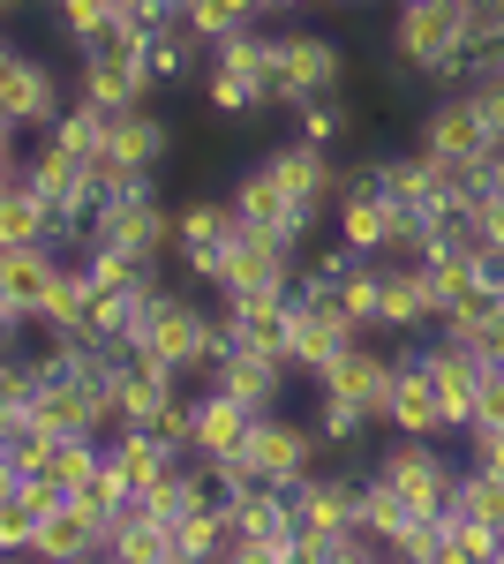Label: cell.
I'll return each mask as SVG.
<instances>
[{"instance_id": "1", "label": "cell", "mask_w": 504, "mask_h": 564, "mask_svg": "<svg viewBox=\"0 0 504 564\" xmlns=\"http://www.w3.org/2000/svg\"><path fill=\"white\" fill-rule=\"evenodd\" d=\"M384 53L399 76L444 90L467 76V8L460 0H392V31H384Z\"/></svg>"}, {"instance_id": "2", "label": "cell", "mask_w": 504, "mask_h": 564, "mask_svg": "<svg viewBox=\"0 0 504 564\" xmlns=\"http://www.w3.org/2000/svg\"><path fill=\"white\" fill-rule=\"evenodd\" d=\"M143 354H159L181 384H204L211 361L226 354V316L218 308H204V294L196 286H167L159 302H151V316H143Z\"/></svg>"}, {"instance_id": "3", "label": "cell", "mask_w": 504, "mask_h": 564, "mask_svg": "<svg viewBox=\"0 0 504 564\" xmlns=\"http://www.w3.org/2000/svg\"><path fill=\"white\" fill-rule=\"evenodd\" d=\"M362 467L377 481H392L407 497V512H452V489H460V459H444V436H392L384 430Z\"/></svg>"}, {"instance_id": "4", "label": "cell", "mask_w": 504, "mask_h": 564, "mask_svg": "<svg viewBox=\"0 0 504 564\" xmlns=\"http://www.w3.org/2000/svg\"><path fill=\"white\" fill-rule=\"evenodd\" d=\"M346 76H354L346 39L317 31V23H287L279 31V68L264 76V113H294L309 90H339Z\"/></svg>"}, {"instance_id": "5", "label": "cell", "mask_w": 504, "mask_h": 564, "mask_svg": "<svg viewBox=\"0 0 504 564\" xmlns=\"http://www.w3.org/2000/svg\"><path fill=\"white\" fill-rule=\"evenodd\" d=\"M294 263H301V249L287 234L234 218V234L218 241V263H211L204 294L211 302H226V294H287V286H294Z\"/></svg>"}, {"instance_id": "6", "label": "cell", "mask_w": 504, "mask_h": 564, "mask_svg": "<svg viewBox=\"0 0 504 564\" xmlns=\"http://www.w3.org/2000/svg\"><path fill=\"white\" fill-rule=\"evenodd\" d=\"M90 241H121L143 263H173V204L159 196V181H136L121 196L90 204Z\"/></svg>"}, {"instance_id": "7", "label": "cell", "mask_w": 504, "mask_h": 564, "mask_svg": "<svg viewBox=\"0 0 504 564\" xmlns=\"http://www.w3.org/2000/svg\"><path fill=\"white\" fill-rule=\"evenodd\" d=\"M354 339H362V324H354L332 294H287V369H294L301 384H309L317 369H332Z\"/></svg>"}, {"instance_id": "8", "label": "cell", "mask_w": 504, "mask_h": 564, "mask_svg": "<svg viewBox=\"0 0 504 564\" xmlns=\"http://www.w3.org/2000/svg\"><path fill=\"white\" fill-rule=\"evenodd\" d=\"M249 467L264 481H279V489H294L301 475H317L332 452H324V436L309 430V414H287V406H271V414H256V430H249Z\"/></svg>"}, {"instance_id": "9", "label": "cell", "mask_w": 504, "mask_h": 564, "mask_svg": "<svg viewBox=\"0 0 504 564\" xmlns=\"http://www.w3.org/2000/svg\"><path fill=\"white\" fill-rule=\"evenodd\" d=\"M264 166L279 174V188L294 196L301 212H324V218H332L339 188H346V159H339V151L309 143V135H279V143H264Z\"/></svg>"}, {"instance_id": "10", "label": "cell", "mask_w": 504, "mask_h": 564, "mask_svg": "<svg viewBox=\"0 0 504 564\" xmlns=\"http://www.w3.org/2000/svg\"><path fill=\"white\" fill-rule=\"evenodd\" d=\"M377 422L392 436H444V399H437V377H429L415 339H399V354H392V384H384Z\"/></svg>"}, {"instance_id": "11", "label": "cell", "mask_w": 504, "mask_h": 564, "mask_svg": "<svg viewBox=\"0 0 504 564\" xmlns=\"http://www.w3.org/2000/svg\"><path fill=\"white\" fill-rule=\"evenodd\" d=\"M68 98H76L68 68H53L45 53H23V61L0 76V113H8V129H23V135H45L53 121H61Z\"/></svg>"}, {"instance_id": "12", "label": "cell", "mask_w": 504, "mask_h": 564, "mask_svg": "<svg viewBox=\"0 0 504 564\" xmlns=\"http://www.w3.org/2000/svg\"><path fill=\"white\" fill-rule=\"evenodd\" d=\"M234 218H242L234 196H211V188L173 204V263H181L189 286H211V263H218V241L234 234Z\"/></svg>"}, {"instance_id": "13", "label": "cell", "mask_w": 504, "mask_h": 564, "mask_svg": "<svg viewBox=\"0 0 504 564\" xmlns=\"http://www.w3.org/2000/svg\"><path fill=\"white\" fill-rule=\"evenodd\" d=\"M415 143L437 151V159H452V166L490 159V129H482V113H474V98H467L460 84L429 90V106H421V121H415Z\"/></svg>"}, {"instance_id": "14", "label": "cell", "mask_w": 504, "mask_h": 564, "mask_svg": "<svg viewBox=\"0 0 504 564\" xmlns=\"http://www.w3.org/2000/svg\"><path fill=\"white\" fill-rule=\"evenodd\" d=\"M384 263V294H377V324L384 339H421L437 332V302H429V279H421V257H377Z\"/></svg>"}, {"instance_id": "15", "label": "cell", "mask_w": 504, "mask_h": 564, "mask_svg": "<svg viewBox=\"0 0 504 564\" xmlns=\"http://www.w3.org/2000/svg\"><path fill=\"white\" fill-rule=\"evenodd\" d=\"M68 84H76V98L106 106V113H128V106H151V98H159L151 68H143V61H128V53H76Z\"/></svg>"}, {"instance_id": "16", "label": "cell", "mask_w": 504, "mask_h": 564, "mask_svg": "<svg viewBox=\"0 0 504 564\" xmlns=\"http://www.w3.org/2000/svg\"><path fill=\"white\" fill-rule=\"evenodd\" d=\"M98 527H106V512L90 505V489H68V497H61V505L39 520L31 557H45V564H84V557H98Z\"/></svg>"}, {"instance_id": "17", "label": "cell", "mask_w": 504, "mask_h": 564, "mask_svg": "<svg viewBox=\"0 0 504 564\" xmlns=\"http://www.w3.org/2000/svg\"><path fill=\"white\" fill-rule=\"evenodd\" d=\"M211 391H234L242 406H256V414H271L279 399H287V384H294V369L287 361H271V354H256V347H226L218 361H211Z\"/></svg>"}, {"instance_id": "18", "label": "cell", "mask_w": 504, "mask_h": 564, "mask_svg": "<svg viewBox=\"0 0 504 564\" xmlns=\"http://www.w3.org/2000/svg\"><path fill=\"white\" fill-rule=\"evenodd\" d=\"M106 151L121 166H136V174H167L173 166V121L159 106H128V113H114V129H106Z\"/></svg>"}, {"instance_id": "19", "label": "cell", "mask_w": 504, "mask_h": 564, "mask_svg": "<svg viewBox=\"0 0 504 564\" xmlns=\"http://www.w3.org/2000/svg\"><path fill=\"white\" fill-rule=\"evenodd\" d=\"M332 241H346L354 257H392V196L384 188H339Z\"/></svg>"}, {"instance_id": "20", "label": "cell", "mask_w": 504, "mask_h": 564, "mask_svg": "<svg viewBox=\"0 0 504 564\" xmlns=\"http://www.w3.org/2000/svg\"><path fill=\"white\" fill-rule=\"evenodd\" d=\"M31 188L45 196V212H90V204H98V196H90V181H84V159H76V151H61L53 135L31 143Z\"/></svg>"}, {"instance_id": "21", "label": "cell", "mask_w": 504, "mask_h": 564, "mask_svg": "<svg viewBox=\"0 0 504 564\" xmlns=\"http://www.w3.org/2000/svg\"><path fill=\"white\" fill-rule=\"evenodd\" d=\"M173 459H181V452H173V444H167L159 430H114V436H106V467H114V475L128 481V497L159 489Z\"/></svg>"}, {"instance_id": "22", "label": "cell", "mask_w": 504, "mask_h": 564, "mask_svg": "<svg viewBox=\"0 0 504 564\" xmlns=\"http://www.w3.org/2000/svg\"><path fill=\"white\" fill-rule=\"evenodd\" d=\"M90 302H98V286H90L84 263H61V279L45 286L39 316H31V332L39 339H61V332H90Z\"/></svg>"}, {"instance_id": "23", "label": "cell", "mask_w": 504, "mask_h": 564, "mask_svg": "<svg viewBox=\"0 0 504 564\" xmlns=\"http://www.w3.org/2000/svg\"><path fill=\"white\" fill-rule=\"evenodd\" d=\"M204 53H211V45L196 39L181 15H173L167 31H151V45H143V68H151V84H159V90H189L196 76H204Z\"/></svg>"}, {"instance_id": "24", "label": "cell", "mask_w": 504, "mask_h": 564, "mask_svg": "<svg viewBox=\"0 0 504 564\" xmlns=\"http://www.w3.org/2000/svg\"><path fill=\"white\" fill-rule=\"evenodd\" d=\"M256 430V406H242L234 391H196V452L204 459H226V452H242Z\"/></svg>"}, {"instance_id": "25", "label": "cell", "mask_w": 504, "mask_h": 564, "mask_svg": "<svg viewBox=\"0 0 504 564\" xmlns=\"http://www.w3.org/2000/svg\"><path fill=\"white\" fill-rule=\"evenodd\" d=\"M61 279V257L45 249V241H23V249H0V294L23 308V316H39L45 286Z\"/></svg>"}, {"instance_id": "26", "label": "cell", "mask_w": 504, "mask_h": 564, "mask_svg": "<svg viewBox=\"0 0 504 564\" xmlns=\"http://www.w3.org/2000/svg\"><path fill=\"white\" fill-rule=\"evenodd\" d=\"M204 68H226V76H249V84L264 90V76L279 68V31H264V23H242V31L211 39Z\"/></svg>"}, {"instance_id": "27", "label": "cell", "mask_w": 504, "mask_h": 564, "mask_svg": "<svg viewBox=\"0 0 504 564\" xmlns=\"http://www.w3.org/2000/svg\"><path fill=\"white\" fill-rule=\"evenodd\" d=\"M287 121H294V135H309V143L346 151V143H354V98H346V84H339V90H309Z\"/></svg>"}, {"instance_id": "28", "label": "cell", "mask_w": 504, "mask_h": 564, "mask_svg": "<svg viewBox=\"0 0 504 564\" xmlns=\"http://www.w3.org/2000/svg\"><path fill=\"white\" fill-rule=\"evenodd\" d=\"M45 241V196L31 181H0V249Z\"/></svg>"}, {"instance_id": "29", "label": "cell", "mask_w": 504, "mask_h": 564, "mask_svg": "<svg viewBox=\"0 0 504 564\" xmlns=\"http://www.w3.org/2000/svg\"><path fill=\"white\" fill-rule=\"evenodd\" d=\"M31 391H39V354L0 347V430L31 414Z\"/></svg>"}, {"instance_id": "30", "label": "cell", "mask_w": 504, "mask_h": 564, "mask_svg": "<svg viewBox=\"0 0 504 564\" xmlns=\"http://www.w3.org/2000/svg\"><path fill=\"white\" fill-rule=\"evenodd\" d=\"M392 557L399 564H444V512H407L392 534Z\"/></svg>"}, {"instance_id": "31", "label": "cell", "mask_w": 504, "mask_h": 564, "mask_svg": "<svg viewBox=\"0 0 504 564\" xmlns=\"http://www.w3.org/2000/svg\"><path fill=\"white\" fill-rule=\"evenodd\" d=\"M196 557H218V497L173 520V564H196Z\"/></svg>"}, {"instance_id": "32", "label": "cell", "mask_w": 504, "mask_h": 564, "mask_svg": "<svg viewBox=\"0 0 504 564\" xmlns=\"http://www.w3.org/2000/svg\"><path fill=\"white\" fill-rule=\"evenodd\" d=\"M106 23H114V8H106V0H53V31L68 39V53H76L84 39H98Z\"/></svg>"}, {"instance_id": "33", "label": "cell", "mask_w": 504, "mask_h": 564, "mask_svg": "<svg viewBox=\"0 0 504 564\" xmlns=\"http://www.w3.org/2000/svg\"><path fill=\"white\" fill-rule=\"evenodd\" d=\"M31 534H39V512L8 489L0 497V557H31Z\"/></svg>"}, {"instance_id": "34", "label": "cell", "mask_w": 504, "mask_h": 564, "mask_svg": "<svg viewBox=\"0 0 504 564\" xmlns=\"http://www.w3.org/2000/svg\"><path fill=\"white\" fill-rule=\"evenodd\" d=\"M467 430H504V369H482V391H474V422Z\"/></svg>"}, {"instance_id": "35", "label": "cell", "mask_w": 504, "mask_h": 564, "mask_svg": "<svg viewBox=\"0 0 504 564\" xmlns=\"http://www.w3.org/2000/svg\"><path fill=\"white\" fill-rule=\"evenodd\" d=\"M23 332H31V316H23V308L0 294V347H23Z\"/></svg>"}, {"instance_id": "36", "label": "cell", "mask_w": 504, "mask_h": 564, "mask_svg": "<svg viewBox=\"0 0 504 564\" xmlns=\"http://www.w3.org/2000/svg\"><path fill=\"white\" fill-rule=\"evenodd\" d=\"M264 15H287V23H301V15H324V0H264Z\"/></svg>"}, {"instance_id": "37", "label": "cell", "mask_w": 504, "mask_h": 564, "mask_svg": "<svg viewBox=\"0 0 504 564\" xmlns=\"http://www.w3.org/2000/svg\"><path fill=\"white\" fill-rule=\"evenodd\" d=\"M15 489V459H8V444H0V497Z\"/></svg>"}, {"instance_id": "38", "label": "cell", "mask_w": 504, "mask_h": 564, "mask_svg": "<svg viewBox=\"0 0 504 564\" xmlns=\"http://www.w3.org/2000/svg\"><path fill=\"white\" fill-rule=\"evenodd\" d=\"M324 8H384V0H324Z\"/></svg>"}, {"instance_id": "39", "label": "cell", "mask_w": 504, "mask_h": 564, "mask_svg": "<svg viewBox=\"0 0 504 564\" xmlns=\"http://www.w3.org/2000/svg\"><path fill=\"white\" fill-rule=\"evenodd\" d=\"M8 15H15V0H0V23H8Z\"/></svg>"}, {"instance_id": "40", "label": "cell", "mask_w": 504, "mask_h": 564, "mask_svg": "<svg viewBox=\"0 0 504 564\" xmlns=\"http://www.w3.org/2000/svg\"><path fill=\"white\" fill-rule=\"evenodd\" d=\"M0 121H8V113H0Z\"/></svg>"}, {"instance_id": "41", "label": "cell", "mask_w": 504, "mask_h": 564, "mask_svg": "<svg viewBox=\"0 0 504 564\" xmlns=\"http://www.w3.org/2000/svg\"><path fill=\"white\" fill-rule=\"evenodd\" d=\"M173 8H181V0H173Z\"/></svg>"}, {"instance_id": "42", "label": "cell", "mask_w": 504, "mask_h": 564, "mask_svg": "<svg viewBox=\"0 0 504 564\" xmlns=\"http://www.w3.org/2000/svg\"><path fill=\"white\" fill-rule=\"evenodd\" d=\"M497 369H504V361H497Z\"/></svg>"}]
</instances>
